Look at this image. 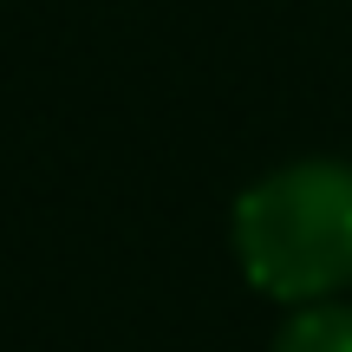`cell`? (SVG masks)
Segmentation results:
<instances>
[{"label":"cell","instance_id":"7a4b0ae2","mask_svg":"<svg viewBox=\"0 0 352 352\" xmlns=\"http://www.w3.org/2000/svg\"><path fill=\"white\" fill-rule=\"evenodd\" d=\"M274 352H352V307H300Z\"/></svg>","mask_w":352,"mask_h":352},{"label":"cell","instance_id":"6da1fadb","mask_svg":"<svg viewBox=\"0 0 352 352\" xmlns=\"http://www.w3.org/2000/svg\"><path fill=\"white\" fill-rule=\"evenodd\" d=\"M241 274L274 300H327L352 280V164H287L235 202Z\"/></svg>","mask_w":352,"mask_h":352}]
</instances>
